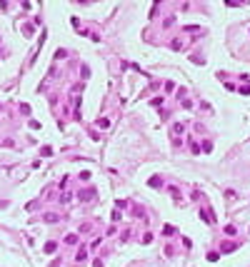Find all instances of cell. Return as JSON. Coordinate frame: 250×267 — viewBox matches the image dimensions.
<instances>
[{"instance_id": "cell-7", "label": "cell", "mask_w": 250, "mask_h": 267, "mask_svg": "<svg viewBox=\"0 0 250 267\" xmlns=\"http://www.w3.org/2000/svg\"><path fill=\"white\" fill-rule=\"evenodd\" d=\"M55 247H58L55 242H48V245H45V252H55Z\"/></svg>"}, {"instance_id": "cell-1", "label": "cell", "mask_w": 250, "mask_h": 267, "mask_svg": "<svg viewBox=\"0 0 250 267\" xmlns=\"http://www.w3.org/2000/svg\"><path fill=\"white\" fill-rule=\"evenodd\" d=\"M88 257V250H78V255H75V260H78V262H83Z\"/></svg>"}, {"instance_id": "cell-2", "label": "cell", "mask_w": 250, "mask_h": 267, "mask_svg": "<svg viewBox=\"0 0 250 267\" xmlns=\"http://www.w3.org/2000/svg\"><path fill=\"white\" fill-rule=\"evenodd\" d=\"M233 250H235L233 242H223V252H233Z\"/></svg>"}, {"instance_id": "cell-6", "label": "cell", "mask_w": 250, "mask_h": 267, "mask_svg": "<svg viewBox=\"0 0 250 267\" xmlns=\"http://www.w3.org/2000/svg\"><path fill=\"white\" fill-rule=\"evenodd\" d=\"M45 220H48V222H58L60 217H58V215H53V212H48V215H45Z\"/></svg>"}, {"instance_id": "cell-4", "label": "cell", "mask_w": 250, "mask_h": 267, "mask_svg": "<svg viewBox=\"0 0 250 267\" xmlns=\"http://www.w3.org/2000/svg\"><path fill=\"white\" fill-rule=\"evenodd\" d=\"M65 242L68 245H75V242H78V235H65Z\"/></svg>"}, {"instance_id": "cell-3", "label": "cell", "mask_w": 250, "mask_h": 267, "mask_svg": "<svg viewBox=\"0 0 250 267\" xmlns=\"http://www.w3.org/2000/svg\"><path fill=\"white\" fill-rule=\"evenodd\" d=\"M93 195H95V192H93V190H83V192H80V197H83V200H90Z\"/></svg>"}, {"instance_id": "cell-5", "label": "cell", "mask_w": 250, "mask_h": 267, "mask_svg": "<svg viewBox=\"0 0 250 267\" xmlns=\"http://www.w3.org/2000/svg\"><path fill=\"white\" fill-rule=\"evenodd\" d=\"M173 50H183V40L178 37V40H173Z\"/></svg>"}]
</instances>
